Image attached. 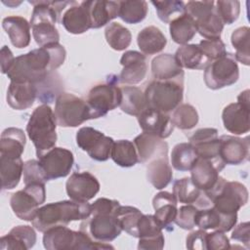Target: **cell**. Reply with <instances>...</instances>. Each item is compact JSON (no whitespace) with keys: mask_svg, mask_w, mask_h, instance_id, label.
Segmentation results:
<instances>
[{"mask_svg":"<svg viewBox=\"0 0 250 250\" xmlns=\"http://www.w3.org/2000/svg\"><path fill=\"white\" fill-rule=\"evenodd\" d=\"M65 56L64 47L59 43L39 47L17 57L7 76L13 82L37 84L59 68L64 62Z\"/></svg>","mask_w":250,"mask_h":250,"instance_id":"obj_1","label":"cell"},{"mask_svg":"<svg viewBox=\"0 0 250 250\" xmlns=\"http://www.w3.org/2000/svg\"><path fill=\"white\" fill-rule=\"evenodd\" d=\"M120 206L117 200L101 197L91 204L90 216L83 220L80 230L86 232L97 242H110L118 237L122 231L116 216Z\"/></svg>","mask_w":250,"mask_h":250,"instance_id":"obj_2","label":"cell"},{"mask_svg":"<svg viewBox=\"0 0 250 250\" xmlns=\"http://www.w3.org/2000/svg\"><path fill=\"white\" fill-rule=\"evenodd\" d=\"M91 214V204L74 200H62L48 203L38 208L32 226L39 231L57 226H67L72 221L87 219Z\"/></svg>","mask_w":250,"mask_h":250,"instance_id":"obj_3","label":"cell"},{"mask_svg":"<svg viewBox=\"0 0 250 250\" xmlns=\"http://www.w3.org/2000/svg\"><path fill=\"white\" fill-rule=\"evenodd\" d=\"M34 6L30 26L32 35L40 47L59 43L60 34L56 22L61 16L60 1H29Z\"/></svg>","mask_w":250,"mask_h":250,"instance_id":"obj_4","label":"cell"},{"mask_svg":"<svg viewBox=\"0 0 250 250\" xmlns=\"http://www.w3.org/2000/svg\"><path fill=\"white\" fill-rule=\"evenodd\" d=\"M57 125L55 113L48 104L37 106L31 113L26 124V133L35 146L38 158L55 146Z\"/></svg>","mask_w":250,"mask_h":250,"instance_id":"obj_5","label":"cell"},{"mask_svg":"<svg viewBox=\"0 0 250 250\" xmlns=\"http://www.w3.org/2000/svg\"><path fill=\"white\" fill-rule=\"evenodd\" d=\"M43 245L47 250L114 249L106 242H97L86 232L72 230L66 226L53 227L44 231Z\"/></svg>","mask_w":250,"mask_h":250,"instance_id":"obj_6","label":"cell"},{"mask_svg":"<svg viewBox=\"0 0 250 250\" xmlns=\"http://www.w3.org/2000/svg\"><path fill=\"white\" fill-rule=\"evenodd\" d=\"M212 202V207L224 214H237L248 202V190L239 182H228L220 176L215 187L204 192Z\"/></svg>","mask_w":250,"mask_h":250,"instance_id":"obj_7","label":"cell"},{"mask_svg":"<svg viewBox=\"0 0 250 250\" xmlns=\"http://www.w3.org/2000/svg\"><path fill=\"white\" fill-rule=\"evenodd\" d=\"M145 96L148 107L169 114L183 101L184 81L152 80L146 86Z\"/></svg>","mask_w":250,"mask_h":250,"instance_id":"obj_8","label":"cell"},{"mask_svg":"<svg viewBox=\"0 0 250 250\" xmlns=\"http://www.w3.org/2000/svg\"><path fill=\"white\" fill-rule=\"evenodd\" d=\"M54 113L57 124L61 127H77L91 119L86 101L65 92L60 94L56 99Z\"/></svg>","mask_w":250,"mask_h":250,"instance_id":"obj_9","label":"cell"},{"mask_svg":"<svg viewBox=\"0 0 250 250\" xmlns=\"http://www.w3.org/2000/svg\"><path fill=\"white\" fill-rule=\"evenodd\" d=\"M45 184L32 183L24 185L21 190L14 192L10 198V205L14 214L21 220L31 222L40 205L45 202Z\"/></svg>","mask_w":250,"mask_h":250,"instance_id":"obj_10","label":"cell"},{"mask_svg":"<svg viewBox=\"0 0 250 250\" xmlns=\"http://www.w3.org/2000/svg\"><path fill=\"white\" fill-rule=\"evenodd\" d=\"M204 82L211 90H218L234 84L239 78V68L234 55L226 53L212 62L204 70Z\"/></svg>","mask_w":250,"mask_h":250,"instance_id":"obj_11","label":"cell"},{"mask_svg":"<svg viewBox=\"0 0 250 250\" xmlns=\"http://www.w3.org/2000/svg\"><path fill=\"white\" fill-rule=\"evenodd\" d=\"M121 100V88L114 82L94 86L89 91L86 99V103L90 109L91 119L104 116L109 110L119 106Z\"/></svg>","mask_w":250,"mask_h":250,"instance_id":"obj_12","label":"cell"},{"mask_svg":"<svg viewBox=\"0 0 250 250\" xmlns=\"http://www.w3.org/2000/svg\"><path fill=\"white\" fill-rule=\"evenodd\" d=\"M249 93L248 89L241 92L236 103H231L223 109L224 127L233 135H243L250 130Z\"/></svg>","mask_w":250,"mask_h":250,"instance_id":"obj_13","label":"cell"},{"mask_svg":"<svg viewBox=\"0 0 250 250\" xmlns=\"http://www.w3.org/2000/svg\"><path fill=\"white\" fill-rule=\"evenodd\" d=\"M113 139L92 128L82 127L76 133V144L97 161H106L110 157Z\"/></svg>","mask_w":250,"mask_h":250,"instance_id":"obj_14","label":"cell"},{"mask_svg":"<svg viewBox=\"0 0 250 250\" xmlns=\"http://www.w3.org/2000/svg\"><path fill=\"white\" fill-rule=\"evenodd\" d=\"M38 162L48 181L66 177L73 166V153L63 147L54 146L38 158Z\"/></svg>","mask_w":250,"mask_h":250,"instance_id":"obj_15","label":"cell"},{"mask_svg":"<svg viewBox=\"0 0 250 250\" xmlns=\"http://www.w3.org/2000/svg\"><path fill=\"white\" fill-rule=\"evenodd\" d=\"M189 144L198 157L215 162L225 168L226 164L219 156L220 140L218 130L215 128H201L196 130L189 138Z\"/></svg>","mask_w":250,"mask_h":250,"instance_id":"obj_16","label":"cell"},{"mask_svg":"<svg viewBox=\"0 0 250 250\" xmlns=\"http://www.w3.org/2000/svg\"><path fill=\"white\" fill-rule=\"evenodd\" d=\"M100 183L89 172H74L67 179L65 189L71 200L88 202L99 192Z\"/></svg>","mask_w":250,"mask_h":250,"instance_id":"obj_17","label":"cell"},{"mask_svg":"<svg viewBox=\"0 0 250 250\" xmlns=\"http://www.w3.org/2000/svg\"><path fill=\"white\" fill-rule=\"evenodd\" d=\"M138 249L140 250H161L164 247L165 239L162 228L154 215H144L138 224Z\"/></svg>","mask_w":250,"mask_h":250,"instance_id":"obj_18","label":"cell"},{"mask_svg":"<svg viewBox=\"0 0 250 250\" xmlns=\"http://www.w3.org/2000/svg\"><path fill=\"white\" fill-rule=\"evenodd\" d=\"M120 64L123 66L118 77L121 83L136 85L146 78L147 64L143 53L133 50L125 52L120 59Z\"/></svg>","mask_w":250,"mask_h":250,"instance_id":"obj_19","label":"cell"},{"mask_svg":"<svg viewBox=\"0 0 250 250\" xmlns=\"http://www.w3.org/2000/svg\"><path fill=\"white\" fill-rule=\"evenodd\" d=\"M219 156L225 164L238 165L249 159V139L223 135L219 138Z\"/></svg>","mask_w":250,"mask_h":250,"instance_id":"obj_20","label":"cell"},{"mask_svg":"<svg viewBox=\"0 0 250 250\" xmlns=\"http://www.w3.org/2000/svg\"><path fill=\"white\" fill-rule=\"evenodd\" d=\"M137 118L140 127L145 133L154 135L163 140L170 137L174 130L171 115L151 107L146 108Z\"/></svg>","mask_w":250,"mask_h":250,"instance_id":"obj_21","label":"cell"},{"mask_svg":"<svg viewBox=\"0 0 250 250\" xmlns=\"http://www.w3.org/2000/svg\"><path fill=\"white\" fill-rule=\"evenodd\" d=\"M60 21L66 31L72 34H82L90 29L91 21L86 1L81 3L71 1L62 12Z\"/></svg>","mask_w":250,"mask_h":250,"instance_id":"obj_22","label":"cell"},{"mask_svg":"<svg viewBox=\"0 0 250 250\" xmlns=\"http://www.w3.org/2000/svg\"><path fill=\"white\" fill-rule=\"evenodd\" d=\"M138 159L141 163H148L158 157H168V144L161 138L143 132L134 139Z\"/></svg>","mask_w":250,"mask_h":250,"instance_id":"obj_23","label":"cell"},{"mask_svg":"<svg viewBox=\"0 0 250 250\" xmlns=\"http://www.w3.org/2000/svg\"><path fill=\"white\" fill-rule=\"evenodd\" d=\"M173 194L180 203L192 204L198 209L212 207V202L204 191L199 189L188 177H185L174 182Z\"/></svg>","mask_w":250,"mask_h":250,"instance_id":"obj_24","label":"cell"},{"mask_svg":"<svg viewBox=\"0 0 250 250\" xmlns=\"http://www.w3.org/2000/svg\"><path fill=\"white\" fill-rule=\"evenodd\" d=\"M237 222V214H224L214 207L198 209L195 225L201 229L229 231Z\"/></svg>","mask_w":250,"mask_h":250,"instance_id":"obj_25","label":"cell"},{"mask_svg":"<svg viewBox=\"0 0 250 250\" xmlns=\"http://www.w3.org/2000/svg\"><path fill=\"white\" fill-rule=\"evenodd\" d=\"M223 169L213 161L197 157L190 169V179L199 189L207 192L215 187L220 178L219 173Z\"/></svg>","mask_w":250,"mask_h":250,"instance_id":"obj_26","label":"cell"},{"mask_svg":"<svg viewBox=\"0 0 250 250\" xmlns=\"http://www.w3.org/2000/svg\"><path fill=\"white\" fill-rule=\"evenodd\" d=\"M177 199L173 193L169 191H160L152 198V206L154 208V217L162 229L171 231L174 229L178 208Z\"/></svg>","mask_w":250,"mask_h":250,"instance_id":"obj_27","label":"cell"},{"mask_svg":"<svg viewBox=\"0 0 250 250\" xmlns=\"http://www.w3.org/2000/svg\"><path fill=\"white\" fill-rule=\"evenodd\" d=\"M37 99V86L29 82H10L7 90V104L16 110L31 107Z\"/></svg>","mask_w":250,"mask_h":250,"instance_id":"obj_28","label":"cell"},{"mask_svg":"<svg viewBox=\"0 0 250 250\" xmlns=\"http://www.w3.org/2000/svg\"><path fill=\"white\" fill-rule=\"evenodd\" d=\"M36 242V232L30 226L14 227L0 238L1 250H27Z\"/></svg>","mask_w":250,"mask_h":250,"instance_id":"obj_29","label":"cell"},{"mask_svg":"<svg viewBox=\"0 0 250 250\" xmlns=\"http://www.w3.org/2000/svg\"><path fill=\"white\" fill-rule=\"evenodd\" d=\"M151 73L154 80L184 81L183 67L178 63L175 56L161 54L151 61Z\"/></svg>","mask_w":250,"mask_h":250,"instance_id":"obj_30","label":"cell"},{"mask_svg":"<svg viewBox=\"0 0 250 250\" xmlns=\"http://www.w3.org/2000/svg\"><path fill=\"white\" fill-rule=\"evenodd\" d=\"M2 26L11 43L18 49L25 48L30 43V23L21 16H9L3 19Z\"/></svg>","mask_w":250,"mask_h":250,"instance_id":"obj_31","label":"cell"},{"mask_svg":"<svg viewBox=\"0 0 250 250\" xmlns=\"http://www.w3.org/2000/svg\"><path fill=\"white\" fill-rule=\"evenodd\" d=\"M91 28H100L118 17V1H86Z\"/></svg>","mask_w":250,"mask_h":250,"instance_id":"obj_32","label":"cell"},{"mask_svg":"<svg viewBox=\"0 0 250 250\" xmlns=\"http://www.w3.org/2000/svg\"><path fill=\"white\" fill-rule=\"evenodd\" d=\"M178 63L188 69H205L212 62L205 56L198 44H186L175 54Z\"/></svg>","mask_w":250,"mask_h":250,"instance_id":"obj_33","label":"cell"},{"mask_svg":"<svg viewBox=\"0 0 250 250\" xmlns=\"http://www.w3.org/2000/svg\"><path fill=\"white\" fill-rule=\"evenodd\" d=\"M25 135L20 128L9 127L5 129L0 138V156L19 158L25 146Z\"/></svg>","mask_w":250,"mask_h":250,"instance_id":"obj_34","label":"cell"},{"mask_svg":"<svg viewBox=\"0 0 250 250\" xmlns=\"http://www.w3.org/2000/svg\"><path fill=\"white\" fill-rule=\"evenodd\" d=\"M137 43L141 52L149 56L161 52L167 44V39L158 27L149 25L139 32Z\"/></svg>","mask_w":250,"mask_h":250,"instance_id":"obj_35","label":"cell"},{"mask_svg":"<svg viewBox=\"0 0 250 250\" xmlns=\"http://www.w3.org/2000/svg\"><path fill=\"white\" fill-rule=\"evenodd\" d=\"M173 172L168 157H158L146 165V179L156 188H166L172 181Z\"/></svg>","mask_w":250,"mask_h":250,"instance_id":"obj_36","label":"cell"},{"mask_svg":"<svg viewBox=\"0 0 250 250\" xmlns=\"http://www.w3.org/2000/svg\"><path fill=\"white\" fill-rule=\"evenodd\" d=\"M23 162L21 157L0 156V174L2 189L15 188L23 174Z\"/></svg>","mask_w":250,"mask_h":250,"instance_id":"obj_37","label":"cell"},{"mask_svg":"<svg viewBox=\"0 0 250 250\" xmlns=\"http://www.w3.org/2000/svg\"><path fill=\"white\" fill-rule=\"evenodd\" d=\"M122 100L120 104V108L123 112L138 116L140 115L146 108L148 107L145 93L135 86H124L121 87Z\"/></svg>","mask_w":250,"mask_h":250,"instance_id":"obj_38","label":"cell"},{"mask_svg":"<svg viewBox=\"0 0 250 250\" xmlns=\"http://www.w3.org/2000/svg\"><path fill=\"white\" fill-rule=\"evenodd\" d=\"M169 24L172 40L180 45H186L195 36L197 32L194 20L187 13L175 19Z\"/></svg>","mask_w":250,"mask_h":250,"instance_id":"obj_39","label":"cell"},{"mask_svg":"<svg viewBox=\"0 0 250 250\" xmlns=\"http://www.w3.org/2000/svg\"><path fill=\"white\" fill-rule=\"evenodd\" d=\"M111 159L120 167H132L139 162L135 144L128 140H119L113 143Z\"/></svg>","mask_w":250,"mask_h":250,"instance_id":"obj_40","label":"cell"},{"mask_svg":"<svg viewBox=\"0 0 250 250\" xmlns=\"http://www.w3.org/2000/svg\"><path fill=\"white\" fill-rule=\"evenodd\" d=\"M118 17L126 23L136 24L145 20L147 14V3L140 1H118Z\"/></svg>","mask_w":250,"mask_h":250,"instance_id":"obj_41","label":"cell"},{"mask_svg":"<svg viewBox=\"0 0 250 250\" xmlns=\"http://www.w3.org/2000/svg\"><path fill=\"white\" fill-rule=\"evenodd\" d=\"M197 157L194 148L189 143H180L172 149L171 164L177 171H190Z\"/></svg>","mask_w":250,"mask_h":250,"instance_id":"obj_42","label":"cell"},{"mask_svg":"<svg viewBox=\"0 0 250 250\" xmlns=\"http://www.w3.org/2000/svg\"><path fill=\"white\" fill-rule=\"evenodd\" d=\"M250 28L248 26H241L233 30L231 33L230 41L235 49L234 58L236 62H239L245 65L250 64Z\"/></svg>","mask_w":250,"mask_h":250,"instance_id":"obj_43","label":"cell"},{"mask_svg":"<svg viewBox=\"0 0 250 250\" xmlns=\"http://www.w3.org/2000/svg\"><path fill=\"white\" fill-rule=\"evenodd\" d=\"M107 44L115 51H123L129 47L132 41V34L128 28L118 22L109 23L104 30Z\"/></svg>","mask_w":250,"mask_h":250,"instance_id":"obj_44","label":"cell"},{"mask_svg":"<svg viewBox=\"0 0 250 250\" xmlns=\"http://www.w3.org/2000/svg\"><path fill=\"white\" fill-rule=\"evenodd\" d=\"M37 86V99L45 104L52 103L53 100L62 94V81L60 76L53 71L50 72L42 81L36 84Z\"/></svg>","mask_w":250,"mask_h":250,"instance_id":"obj_45","label":"cell"},{"mask_svg":"<svg viewBox=\"0 0 250 250\" xmlns=\"http://www.w3.org/2000/svg\"><path fill=\"white\" fill-rule=\"evenodd\" d=\"M198 113L194 106L189 104H181L174 110L171 116L174 127L181 130H190L198 123Z\"/></svg>","mask_w":250,"mask_h":250,"instance_id":"obj_46","label":"cell"},{"mask_svg":"<svg viewBox=\"0 0 250 250\" xmlns=\"http://www.w3.org/2000/svg\"><path fill=\"white\" fill-rule=\"evenodd\" d=\"M116 216L122 230L131 236L138 237V224L143 213L136 207L120 205L116 210Z\"/></svg>","mask_w":250,"mask_h":250,"instance_id":"obj_47","label":"cell"},{"mask_svg":"<svg viewBox=\"0 0 250 250\" xmlns=\"http://www.w3.org/2000/svg\"><path fill=\"white\" fill-rule=\"evenodd\" d=\"M197 32L206 39H220L224 23L214 10L210 15L195 21Z\"/></svg>","mask_w":250,"mask_h":250,"instance_id":"obj_48","label":"cell"},{"mask_svg":"<svg viewBox=\"0 0 250 250\" xmlns=\"http://www.w3.org/2000/svg\"><path fill=\"white\" fill-rule=\"evenodd\" d=\"M151 4L155 7L159 20L165 23H170L175 19L186 14V7L183 1H151Z\"/></svg>","mask_w":250,"mask_h":250,"instance_id":"obj_49","label":"cell"},{"mask_svg":"<svg viewBox=\"0 0 250 250\" xmlns=\"http://www.w3.org/2000/svg\"><path fill=\"white\" fill-rule=\"evenodd\" d=\"M215 11L224 24L233 23L239 17L240 2L237 0H219L216 3Z\"/></svg>","mask_w":250,"mask_h":250,"instance_id":"obj_50","label":"cell"},{"mask_svg":"<svg viewBox=\"0 0 250 250\" xmlns=\"http://www.w3.org/2000/svg\"><path fill=\"white\" fill-rule=\"evenodd\" d=\"M198 208L192 204H187L183 205L178 209L177 217L175 220V224L180 227L183 229L190 230L195 225V220H196V214H197Z\"/></svg>","mask_w":250,"mask_h":250,"instance_id":"obj_51","label":"cell"},{"mask_svg":"<svg viewBox=\"0 0 250 250\" xmlns=\"http://www.w3.org/2000/svg\"><path fill=\"white\" fill-rule=\"evenodd\" d=\"M186 13L191 17L194 21L210 15L215 10L214 1H188L185 4Z\"/></svg>","mask_w":250,"mask_h":250,"instance_id":"obj_52","label":"cell"},{"mask_svg":"<svg viewBox=\"0 0 250 250\" xmlns=\"http://www.w3.org/2000/svg\"><path fill=\"white\" fill-rule=\"evenodd\" d=\"M48 180L46 179L44 172L38 162V160H27L23 164V183L24 185L32 183L45 184Z\"/></svg>","mask_w":250,"mask_h":250,"instance_id":"obj_53","label":"cell"},{"mask_svg":"<svg viewBox=\"0 0 250 250\" xmlns=\"http://www.w3.org/2000/svg\"><path fill=\"white\" fill-rule=\"evenodd\" d=\"M198 46L205 54V56L211 61L214 62L219 58L226 55V45L220 39H203L199 42Z\"/></svg>","mask_w":250,"mask_h":250,"instance_id":"obj_54","label":"cell"},{"mask_svg":"<svg viewBox=\"0 0 250 250\" xmlns=\"http://www.w3.org/2000/svg\"><path fill=\"white\" fill-rule=\"evenodd\" d=\"M229 239L224 231L215 230L206 234V249L207 250H222L229 249Z\"/></svg>","mask_w":250,"mask_h":250,"instance_id":"obj_55","label":"cell"},{"mask_svg":"<svg viewBox=\"0 0 250 250\" xmlns=\"http://www.w3.org/2000/svg\"><path fill=\"white\" fill-rule=\"evenodd\" d=\"M206 230L197 229L191 231L186 240V247L189 250H207L206 249Z\"/></svg>","mask_w":250,"mask_h":250,"instance_id":"obj_56","label":"cell"},{"mask_svg":"<svg viewBox=\"0 0 250 250\" xmlns=\"http://www.w3.org/2000/svg\"><path fill=\"white\" fill-rule=\"evenodd\" d=\"M234 229L231 233V239L240 241L245 245L247 249H249L250 245V224L249 222L241 223L238 226L233 227Z\"/></svg>","mask_w":250,"mask_h":250,"instance_id":"obj_57","label":"cell"},{"mask_svg":"<svg viewBox=\"0 0 250 250\" xmlns=\"http://www.w3.org/2000/svg\"><path fill=\"white\" fill-rule=\"evenodd\" d=\"M0 62H1V72L7 74L8 70L11 68L12 64L14 63L15 57L12 51L7 46H3L0 52Z\"/></svg>","mask_w":250,"mask_h":250,"instance_id":"obj_58","label":"cell"},{"mask_svg":"<svg viewBox=\"0 0 250 250\" xmlns=\"http://www.w3.org/2000/svg\"><path fill=\"white\" fill-rule=\"evenodd\" d=\"M3 3H4V2H3ZM21 3V2H8V3H4V4H7V5H8V6H10V7H14V6H13V4H15V5H17V6H18V5H20Z\"/></svg>","mask_w":250,"mask_h":250,"instance_id":"obj_59","label":"cell"}]
</instances>
